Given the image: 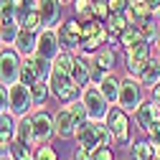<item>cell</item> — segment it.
Here are the masks:
<instances>
[{"label": "cell", "instance_id": "1", "mask_svg": "<svg viewBox=\"0 0 160 160\" xmlns=\"http://www.w3.org/2000/svg\"><path fill=\"white\" fill-rule=\"evenodd\" d=\"M104 122L114 137V145L117 148H127L132 140H135V119L130 112H125L119 104H112L107 117H104Z\"/></svg>", "mask_w": 160, "mask_h": 160}, {"label": "cell", "instance_id": "2", "mask_svg": "<svg viewBox=\"0 0 160 160\" xmlns=\"http://www.w3.org/2000/svg\"><path fill=\"white\" fill-rule=\"evenodd\" d=\"M74 140H76V145H82L87 150H97L102 145H114V137H112V132H109L104 119H89L84 127L76 130Z\"/></svg>", "mask_w": 160, "mask_h": 160}, {"label": "cell", "instance_id": "3", "mask_svg": "<svg viewBox=\"0 0 160 160\" xmlns=\"http://www.w3.org/2000/svg\"><path fill=\"white\" fill-rule=\"evenodd\" d=\"M82 28H84V38H82V51H79V53L89 58L94 51H99V48L107 46V41H109V28H107L104 21H97V18L84 21Z\"/></svg>", "mask_w": 160, "mask_h": 160}, {"label": "cell", "instance_id": "4", "mask_svg": "<svg viewBox=\"0 0 160 160\" xmlns=\"http://www.w3.org/2000/svg\"><path fill=\"white\" fill-rule=\"evenodd\" d=\"M48 87H51V97L58 104H69V102H74V99H79L82 97V89H84V87H79L71 79V74L56 71V69L48 76Z\"/></svg>", "mask_w": 160, "mask_h": 160}, {"label": "cell", "instance_id": "5", "mask_svg": "<svg viewBox=\"0 0 160 160\" xmlns=\"http://www.w3.org/2000/svg\"><path fill=\"white\" fill-rule=\"evenodd\" d=\"M152 51H155V46H152L150 41H140L137 46L127 48V51H125V74L140 79V76H142V71L150 66L152 56H155Z\"/></svg>", "mask_w": 160, "mask_h": 160}, {"label": "cell", "instance_id": "6", "mask_svg": "<svg viewBox=\"0 0 160 160\" xmlns=\"http://www.w3.org/2000/svg\"><path fill=\"white\" fill-rule=\"evenodd\" d=\"M142 102H145V87H142V82L135 79V76H127V74H125L122 87H119V99H117V104L122 107L125 112L135 114Z\"/></svg>", "mask_w": 160, "mask_h": 160}, {"label": "cell", "instance_id": "7", "mask_svg": "<svg viewBox=\"0 0 160 160\" xmlns=\"http://www.w3.org/2000/svg\"><path fill=\"white\" fill-rule=\"evenodd\" d=\"M56 33H58V43H61L64 51H69V53H79V51H82L84 28H82V21H79L76 15L64 18L61 26L56 28Z\"/></svg>", "mask_w": 160, "mask_h": 160}, {"label": "cell", "instance_id": "8", "mask_svg": "<svg viewBox=\"0 0 160 160\" xmlns=\"http://www.w3.org/2000/svg\"><path fill=\"white\" fill-rule=\"evenodd\" d=\"M21 66H23V56L13 46H5L0 51V84L13 87L15 82H21Z\"/></svg>", "mask_w": 160, "mask_h": 160}, {"label": "cell", "instance_id": "9", "mask_svg": "<svg viewBox=\"0 0 160 160\" xmlns=\"http://www.w3.org/2000/svg\"><path fill=\"white\" fill-rule=\"evenodd\" d=\"M79 99L84 102V107H87V112H89L92 119H104L107 112H109V107H112L97 84H87L82 89V97H79Z\"/></svg>", "mask_w": 160, "mask_h": 160}, {"label": "cell", "instance_id": "10", "mask_svg": "<svg viewBox=\"0 0 160 160\" xmlns=\"http://www.w3.org/2000/svg\"><path fill=\"white\" fill-rule=\"evenodd\" d=\"M117 66V56H114V48H99L89 56V69H92V84H99L107 74H112Z\"/></svg>", "mask_w": 160, "mask_h": 160}, {"label": "cell", "instance_id": "11", "mask_svg": "<svg viewBox=\"0 0 160 160\" xmlns=\"http://www.w3.org/2000/svg\"><path fill=\"white\" fill-rule=\"evenodd\" d=\"M31 125H33V135L38 145L51 142V137H56V127H53V114L46 107H38L31 112Z\"/></svg>", "mask_w": 160, "mask_h": 160}, {"label": "cell", "instance_id": "12", "mask_svg": "<svg viewBox=\"0 0 160 160\" xmlns=\"http://www.w3.org/2000/svg\"><path fill=\"white\" fill-rule=\"evenodd\" d=\"M8 89H10V112H13L15 117H26V114H31V112L36 109V107H33V97H31V87L15 82V84L8 87Z\"/></svg>", "mask_w": 160, "mask_h": 160}, {"label": "cell", "instance_id": "13", "mask_svg": "<svg viewBox=\"0 0 160 160\" xmlns=\"http://www.w3.org/2000/svg\"><path fill=\"white\" fill-rule=\"evenodd\" d=\"M132 119H135V127H140V130L148 135L152 130V125L160 122V107L152 102V99H145V102L140 104V109L132 114Z\"/></svg>", "mask_w": 160, "mask_h": 160}, {"label": "cell", "instance_id": "14", "mask_svg": "<svg viewBox=\"0 0 160 160\" xmlns=\"http://www.w3.org/2000/svg\"><path fill=\"white\" fill-rule=\"evenodd\" d=\"M36 8L43 18L46 28H58L64 21V3L61 0H36Z\"/></svg>", "mask_w": 160, "mask_h": 160}, {"label": "cell", "instance_id": "15", "mask_svg": "<svg viewBox=\"0 0 160 160\" xmlns=\"http://www.w3.org/2000/svg\"><path fill=\"white\" fill-rule=\"evenodd\" d=\"M61 43H58V33L56 28H43L41 33H38V46H36V53L48 58V61H53V58L61 53Z\"/></svg>", "mask_w": 160, "mask_h": 160}, {"label": "cell", "instance_id": "16", "mask_svg": "<svg viewBox=\"0 0 160 160\" xmlns=\"http://www.w3.org/2000/svg\"><path fill=\"white\" fill-rule=\"evenodd\" d=\"M53 127H56L58 140H74L76 137V122L71 119V112H69L66 104H61L53 112Z\"/></svg>", "mask_w": 160, "mask_h": 160}, {"label": "cell", "instance_id": "17", "mask_svg": "<svg viewBox=\"0 0 160 160\" xmlns=\"http://www.w3.org/2000/svg\"><path fill=\"white\" fill-rule=\"evenodd\" d=\"M15 130H18V117L13 112H0V155L10 152V145L15 140Z\"/></svg>", "mask_w": 160, "mask_h": 160}, {"label": "cell", "instance_id": "18", "mask_svg": "<svg viewBox=\"0 0 160 160\" xmlns=\"http://www.w3.org/2000/svg\"><path fill=\"white\" fill-rule=\"evenodd\" d=\"M127 15H130V21H132L135 26H145V23L158 21V18H155V10H152V5L148 3V0H132Z\"/></svg>", "mask_w": 160, "mask_h": 160}, {"label": "cell", "instance_id": "19", "mask_svg": "<svg viewBox=\"0 0 160 160\" xmlns=\"http://www.w3.org/2000/svg\"><path fill=\"white\" fill-rule=\"evenodd\" d=\"M71 79L79 84V87H87L92 84V69H89V58L76 53L74 56V64H71Z\"/></svg>", "mask_w": 160, "mask_h": 160}, {"label": "cell", "instance_id": "20", "mask_svg": "<svg viewBox=\"0 0 160 160\" xmlns=\"http://www.w3.org/2000/svg\"><path fill=\"white\" fill-rule=\"evenodd\" d=\"M36 46H38V33L26 31V28H21L18 38L13 41V48H15L18 53H21L23 58H26V56H33V53H36Z\"/></svg>", "mask_w": 160, "mask_h": 160}, {"label": "cell", "instance_id": "21", "mask_svg": "<svg viewBox=\"0 0 160 160\" xmlns=\"http://www.w3.org/2000/svg\"><path fill=\"white\" fill-rule=\"evenodd\" d=\"M127 160H152L150 137H135L127 145Z\"/></svg>", "mask_w": 160, "mask_h": 160}, {"label": "cell", "instance_id": "22", "mask_svg": "<svg viewBox=\"0 0 160 160\" xmlns=\"http://www.w3.org/2000/svg\"><path fill=\"white\" fill-rule=\"evenodd\" d=\"M97 87L102 89V94L107 97L109 104H117V99H119V87H122V76H117V74L112 71V74H107Z\"/></svg>", "mask_w": 160, "mask_h": 160}, {"label": "cell", "instance_id": "23", "mask_svg": "<svg viewBox=\"0 0 160 160\" xmlns=\"http://www.w3.org/2000/svg\"><path fill=\"white\" fill-rule=\"evenodd\" d=\"M140 82H142V87H145L148 92H150L152 87H158V84H160V53H155V56H152V61H150V66L142 71Z\"/></svg>", "mask_w": 160, "mask_h": 160}, {"label": "cell", "instance_id": "24", "mask_svg": "<svg viewBox=\"0 0 160 160\" xmlns=\"http://www.w3.org/2000/svg\"><path fill=\"white\" fill-rule=\"evenodd\" d=\"M117 41H119V48L122 51H127V48H132V46H137L140 41H142V31H140V26H127L122 33L117 36Z\"/></svg>", "mask_w": 160, "mask_h": 160}, {"label": "cell", "instance_id": "25", "mask_svg": "<svg viewBox=\"0 0 160 160\" xmlns=\"http://www.w3.org/2000/svg\"><path fill=\"white\" fill-rule=\"evenodd\" d=\"M15 137L21 140V142H28V145L38 148V142H36V135H33V125H31V114H26V117H18V130H15Z\"/></svg>", "mask_w": 160, "mask_h": 160}, {"label": "cell", "instance_id": "26", "mask_svg": "<svg viewBox=\"0 0 160 160\" xmlns=\"http://www.w3.org/2000/svg\"><path fill=\"white\" fill-rule=\"evenodd\" d=\"M21 28H26V31H33V33H41L46 26H43V18H41V13H38V8H31L28 13H23L21 18Z\"/></svg>", "mask_w": 160, "mask_h": 160}, {"label": "cell", "instance_id": "27", "mask_svg": "<svg viewBox=\"0 0 160 160\" xmlns=\"http://www.w3.org/2000/svg\"><path fill=\"white\" fill-rule=\"evenodd\" d=\"M36 150L38 148H33V145H28V142H21V140H13V145H10V158L13 160H36Z\"/></svg>", "mask_w": 160, "mask_h": 160}, {"label": "cell", "instance_id": "28", "mask_svg": "<svg viewBox=\"0 0 160 160\" xmlns=\"http://www.w3.org/2000/svg\"><path fill=\"white\" fill-rule=\"evenodd\" d=\"M31 97H33V107H46L48 104V99H51V87L48 82H36L31 87Z\"/></svg>", "mask_w": 160, "mask_h": 160}, {"label": "cell", "instance_id": "29", "mask_svg": "<svg viewBox=\"0 0 160 160\" xmlns=\"http://www.w3.org/2000/svg\"><path fill=\"white\" fill-rule=\"evenodd\" d=\"M104 23H107V28H109L112 36H119L127 26H132V21H130L127 13H109V18H107Z\"/></svg>", "mask_w": 160, "mask_h": 160}, {"label": "cell", "instance_id": "30", "mask_svg": "<svg viewBox=\"0 0 160 160\" xmlns=\"http://www.w3.org/2000/svg\"><path fill=\"white\" fill-rule=\"evenodd\" d=\"M92 5H94V0H74L71 3V10H74V15L79 18V21H92Z\"/></svg>", "mask_w": 160, "mask_h": 160}, {"label": "cell", "instance_id": "31", "mask_svg": "<svg viewBox=\"0 0 160 160\" xmlns=\"http://www.w3.org/2000/svg\"><path fill=\"white\" fill-rule=\"evenodd\" d=\"M36 82H41V76L36 74V69H33V64H31V58L26 56V58H23V66H21V84L33 87Z\"/></svg>", "mask_w": 160, "mask_h": 160}, {"label": "cell", "instance_id": "32", "mask_svg": "<svg viewBox=\"0 0 160 160\" xmlns=\"http://www.w3.org/2000/svg\"><path fill=\"white\" fill-rule=\"evenodd\" d=\"M74 56L76 53H69V51H61L56 58H53V69L56 71H64V74H71V64H74Z\"/></svg>", "mask_w": 160, "mask_h": 160}, {"label": "cell", "instance_id": "33", "mask_svg": "<svg viewBox=\"0 0 160 160\" xmlns=\"http://www.w3.org/2000/svg\"><path fill=\"white\" fill-rule=\"evenodd\" d=\"M36 160H61V158H58V150H56L51 142H46V145H38Z\"/></svg>", "mask_w": 160, "mask_h": 160}, {"label": "cell", "instance_id": "34", "mask_svg": "<svg viewBox=\"0 0 160 160\" xmlns=\"http://www.w3.org/2000/svg\"><path fill=\"white\" fill-rule=\"evenodd\" d=\"M109 5H107V0H94V5H92V15L97 18V21H107L109 18Z\"/></svg>", "mask_w": 160, "mask_h": 160}, {"label": "cell", "instance_id": "35", "mask_svg": "<svg viewBox=\"0 0 160 160\" xmlns=\"http://www.w3.org/2000/svg\"><path fill=\"white\" fill-rule=\"evenodd\" d=\"M92 160H117L114 158V148L112 145H102V148L92 150Z\"/></svg>", "mask_w": 160, "mask_h": 160}, {"label": "cell", "instance_id": "36", "mask_svg": "<svg viewBox=\"0 0 160 160\" xmlns=\"http://www.w3.org/2000/svg\"><path fill=\"white\" fill-rule=\"evenodd\" d=\"M130 3H132V0H107V5H109L112 13H127Z\"/></svg>", "mask_w": 160, "mask_h": 160}, {"label": "cell", "instance_id": "37", "mask_svg": "<svg viewBox=\"0 0 160 160\" xmlns=\"http://www.w3.org/2000/svg\"><path fill=\"white\" fill-rule=\"evenodd\" d=\"M0 112H10V89L0 84Z\"/></svg>", "mask_w": 160, "mask_h": 160}, {"label": "cell", "instance_id": "38", "mask_svg": "<svg viewBox=\"0 0 160 160\" xmlns=\"http://www.w3.org/2000/svg\"><path fill=\"white\" fill-rule=\"evenodd\" d=\"M71 160H92V150H87V148H82V145H79V148L74 150Z\"/></svg>", "mask_w": 160, "mask_h": 160}, {"label": "cell", "instance_id": "39", "mask_svg": "<svg viewBox=\"0 0 160 160\" xmlns=\"http://www.w3.org/2000/svg\"><path fill=\"white\" fill-rule=\"evenodd\" d=\"M150 99H152V102H155V104H158V107H160V84H158V87H152V89H150Z\"/></svg>", "mask_w": 160, "mask_h": 160}, {"label": "cell", "instance_id": "40", "mask_svg": "<svg viewBox=\"0 0 160 160\" xmlns=\"http://www.w3.org/2000/svg\"><path fill=\"white\" fill-rule=\"evenodd\" d=\"M152 46H155V53H160V26H158V36H155V43Z\"/></svg>", "mask_w": 160, "mask_h": 160}, {"label": "cell", "instance_id": "41", "mask_svg": "<svg viewBox=\"0 0 160 160\" xmlns=\"http://www.w3.org/2000/svg\"><path fill=\"white\" fill-rule=\"evenodd\" d=\"M148 3H150V5H152V10H155V13H158V10H160V0H148Z\"/></svg>", "mask_w": 160, "mask_h": 160}, {"label": "cell", "instance_id": "42", "mask_svg": "<svg viewBox=\"0 0 160 160\" xmlns=\"http://www.w3.org/2000/svg\"><path fill=\"white\" fill-rule=\"evenodd\" d=\"M0 160H13V158H10V152H3V155H0Z\"/></svg>", "mask_w": 160, "mask_h": 160}, {"label": "cell", "instance_id": "43", "mask_svg": "<svg viewBox=\"0 0 160 160\" xmlns=\"http://www.w3.org/2000/svg\"><path fill=\"white\" fill-rule=\"evenodd\" d=\"M5 48V41H3V38H0V51H3Z\"/></svg>", "mask_w": 160, "mask_h": 160}, {"label": "cell", "instance_id": "44", "mask_svg": "<svg viewBox=\"0 0 160 160\" xmlns=\"http://www.w3.org/2000/svg\"><path fill=\"white\" fill-rule=\"evenodd\" d=\"M61 3H64V5H71V3H74V0H61Z\"/></svg>", "mask_w": 160, "mask_h": 160}, {"label": "cell", "instance_id": "45", "mask_svg": "<svg viewBox=\"0 0 160 160\" xmlns=\"http://www.w3.org/2000/svg\"><path fill=\"white\" fill-rule=\"evenodd\" d=\"M155 18H158V23H160V10H158V13H155Z\"/></svg>", "mask_w": 160, "mask_h": 160}, {"label": "cell", "instance_id": "46", "mask_svg": "<svg viewBox=\"0 0 160 160\" xmlns=\"http://www.w3.org/2000/svg\"><path fill=\"white\" fill-rule=\"evenodd\" d=\"M13 3H15V0H13Z\"/></svg>", "mask_w": 160, "mask_h": 160}]
</instances>
